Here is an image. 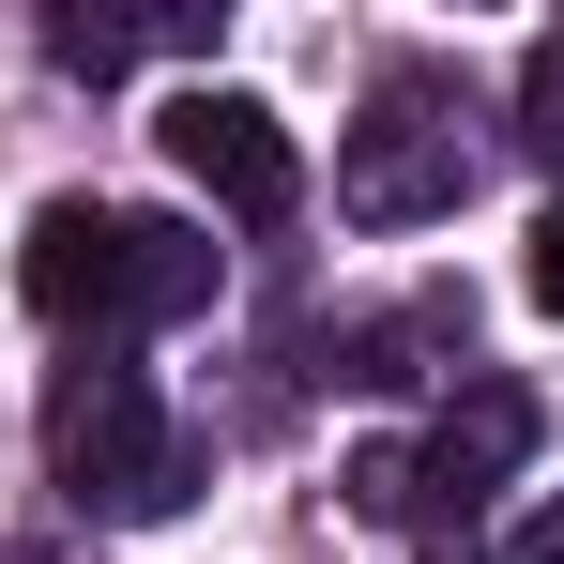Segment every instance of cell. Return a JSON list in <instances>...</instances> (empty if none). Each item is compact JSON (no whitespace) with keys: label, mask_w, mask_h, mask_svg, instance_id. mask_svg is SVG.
Masks as SVG:
<instances>
[{"label":"cell","mask_w":564,"mask_h":564,"mask_svg":"<svg viewBox=\"0 0 564 564\" xmlns=\"http://www.w3.org/2000/svg\"><path fill=\"white\" fill-rule=\"evenodd\" d=\"M153 138H169V169H184L214 214H245V229H275L290 198H305V153H290V122L260 93H184Z\"/></svg>","instance_id":"4"},{"label":"cell","mask_w":564,"mask_h":564,"mask_svg":"<svg viewBox=\"0 0 564 564\" xmlns=\"http://www.w3.org/2000/svg\"><path fill=\"white\" fill-rule=\"evenodd\" d=\"M519 290H534V305H550V321H564V198H550V214H534V260H519Z\"/></svg>","instance_id":"10"},{"label":"cell","mask_w":564,"mask_h":564,"mask_svg":"<svg viewBox=\"0 0 564 564\" xmlns=\"http://www.w3.org/2000/svg\"><path fill=\"white\" fill-rule=\"evenodd\" d=\"M107 275H122V214H107V198H46L31 245H15V290H31L46 321H107Z\"/></svg>","instance_id":"6"},{"label":"cell","mask_w":564,"mask_h":564,"mask_svg":"<svg viewBox=\"0 0 564 564\" xmlns=\"http://www.w3.org/2000/svg\"><path fill=\"white\" fill-rule=\"evenodd\" d=\"M46 458H62V488H77L93 519H169V503L198 488V443L153 412L138 367H62V397H46Z\"/></svg>","instance_id":"1"},{"label":"cell","mask_w":564,"mask_h":564,"mask_svg":"<svg viewBox=\"0 0 564 564\" xmlns=\"http://www.w3.org/2000/svg\"><path fill=\"white\" fill-rule=\"evenodd\" d=\"M519 458H534V397H519V381H458V412L412 443V550L427 564H488L473 519H488V488Z\"/></svg>","instance_id":"3"},{"label":"cell","mask_w":564,"mask_h":564,"mask_svg":"<svg viewBox=\"0 0 564 564\" xmlns=\"http://www.w3.org/2000/svg\"><path fill=\"white\" fill-rule=\"evenodd\" d=\"M458 198H473L458 107L427 93V77H397V93L351 122V153H336V214H351V229H427V214H458Z\"/></svg>","instance_id":"2"},{"label":"cell","mask_w":564,"mask_h":564,"mask_svg":"<svg viewBox=\"0 0 564 564\" xmlns=\"http://www.w3.org/2000/svg\"><path fill=\"white\" fill-rule=\"evenodd\" d=\"M519 138L564 169V31H534V62H519Z\"/></svg>","instance_id":"8"},{"label":"cell","mask_w":564,"mask_h":564,"mask_svg":"<svg viewBox=\"0 0 564 564\" xmlns=\"http://www.w3.org/2000/svg\"><path fill=\"white\" fill-rule=\"evenodd\" d=\"M198 305H214V229H184V214H122L107 336H153V321H198Z\"/></svg>","instance_id":"5"},{"label":"cell","mask_w":564,"mask_h":564,"mask_svg":"<svg viewBox=\"0 0 564 564\" xmlns=\"http://www.w3.org/2000/svg\"><path fill=\"white\" fill-rule=\"evenodd\" d=\"M46 62H62V77H122V62H153V15H93V0H62V15H46Z\"/></svg>","instance_id":"7"},{"label":"cell","mask_w":564,"mask_h":564,"mask_svg":"<svg viewBox=\"0 0 564 564\" xmlns=\"http://www.w3.org/2000/svg\"><path fill=\"white\" fill-rule=\"evenodd\" d=\"M351 519H412V443H367L351 458Z\"/></svg>","instance_id":"9"},{"label":"cell","mask_w":564,"mask_h":564,"mask_svg":"<svg viewBox=\"0 0 564 564\" xmlns=\"http://www.w3.org/2000/svg\"><path fill=\"white\" fill-rule=\"evenodd\" d=\"M503 564H564V503H534V519H519V550Z\"/></svg>","instance_id":"11"}]
</instances>
